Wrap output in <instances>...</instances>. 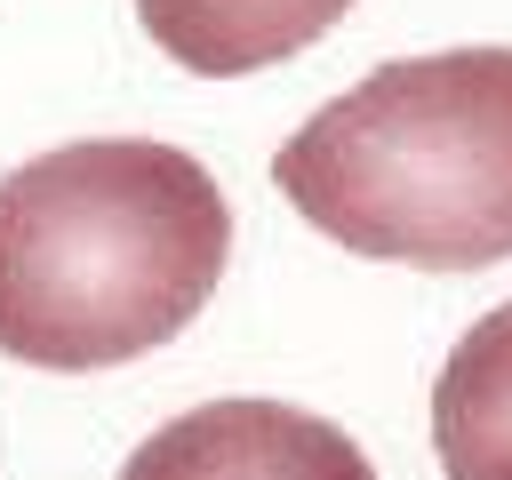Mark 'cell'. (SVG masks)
Listing matches in <instances>:
<instances>
[{
  "mask_svg": "<svg viewBox=\"0 0 512 480\" xmlns=\"http://www.w3.org/2000/svg\"><path fill=\"white\" fill-rule=\"evenodd\" d=\"M232 216L216 176L152 136H88L0 176V352L120 368L216 296Z\"/></svg>",
  "mask_w": 512,
  "mask_h": 480,
  "instance_id": "6da1fadb",
  "label": "cell"
},
{
  "mask_svg": "<svg viewBox=\"0 0 512 480\" xmlns=\"http://www.w3.org/2000/svg\"><path fill=\"white\" fill-rule=\"evenodd\" d=\"M288 208L352 256L488 272L512 256V48L376 64L280 152Z\"/></svg>",
  "mask_w": 512,
  "mask_h": 480,
  "instance_id": "7a4b0ae2",
  "label": "cell"
},
{
  "mask_svg": "<svg viewBox=\"0 0 512 480\" xmlns=\"http://www.w3.org/2000/svg\"><path fill=\"white\" fill-rule=\"evenodd\" d=\"M120 480H376L360 440L280 400H208L160 424Z\"/></svg>",
  "mask_w": 512,
  "mask_h": 480,
  "instance_id": "3957f363",
  "label": "cell"
},
{
  "mask_svg": "<svg viewBox=\"0 0 512 480\" xmlns=\"http://www.w3.org/2000/svg\"><path fill=\"white\" fill-rule=\"evenodd\" d=\"M344 8L352 0H136L144 32L200 80H240L312 48Z\"/></svg>",
  "mask_w": 512,
  "mask_h": 480,
  "instance_id": "277c9868",
  "label": "cell"
},
{
  "mask_svg": "<svg viewBox=\"0 0 512 480\" xmlns=\"http://www.w3.org/2000/svg\"><path fill=\"white\" fill-rule=\"evenodd\" d=\"M432 448L448 480H512V304L464 328L432 384Z\"/></svg>",
  "mask_w": 512,
  "mask_h": 480,
  "instance_id": "5b68a950",
  "label": "cell"
}]
</instances>
